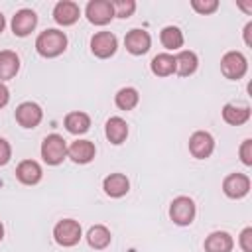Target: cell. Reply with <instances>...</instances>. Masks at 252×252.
<instances>
[{"instance_id": "484cf974", "label": "cell", "mask_w": 252, "mask_h": 252, "mask_svg": "<svg viewBox=\"0 0 252 252\" xmlns=\"http://www.w3.org/2000/svg\"><path fill=\"white\" fill-rule=\"evenodd\" d=\"M114 102H116V106H118L120 110H132V108L140 102V94H138V91H136L134 87H122V89L116 93Z\"/></svg>"}, {"instance_id": "8fae6325", "label": "cell", "mask_w": 252, "mask_h": 252, "mask_svg": "<svg viewBox=\"0 0 252 252\" xmlns=\"http://www.w3.org/2000/svg\"><path fill=\"white\" fill-rule=\"evenodd\" d=\"M222 191L230 199H242L250 191V179L244 173H230L222 181Z\"/></svg>"}, {"instance_id": "d6986e66", "label": "cell", "mask_w": 252, "mask_h": 252, "mask_svg": "<svg viewBox=\"0 0 252 252\" xmlns=\"http://www.w3.org/2000/svg\"><path fill=\"white\" fill-rule=\"evenodd\" d=\"M173 59H175V73L179 77H189V75H193L197 71L199 59H197V55L193 51L183 49L177 55H173Z\"/></svg>"}, {"instance_id": "8992f818", "label": "cell", "mask_w": 252, "mask_h": 252, "mask_svg": "<svg viewBox=\"0 0 252 252\" xmlns=\"http://www.w3.org/2000/svg\"><path fill=\"white\" fill-rule=\"evenodd\" d=\"M116 47H118V39L112 32H96L91 37V51L98 59H106V57L114 55Z\"/></svg>"}, {"instance_id": "5b68a950", "label": "cell", "mask_w": 252, "mask_h": 252, "mask_svg": "<svg viewBox=\"0 0 252 252\" xmlns=\"http://www.w3.org/2000/svg\"><path fill=\"white\" fill-rule=\"evenodd\" d=\"M248 71V61L240 51H228L222 55L220 59V73L230 79V81H238L246 75Z\"/></svg>"}, {"instance_id": "7402d4cb", "label": "cell", "mask_w": 252, "mask_h": 252, "mask_svg": "<svg viewBox=\"0 0 252 252\" xmlns=\"http://www.w3.org/2000/svg\"><path fill=\"white\" fill-rule=\"evenodd\" d=\"M65 128L71 134H85L91 128V116L87 112H81V110L69 112L65 116Z\"/></svg>"}, {"instance_id": "836d02e7", "label": "cell", "mask_w": 252, "mask_h": 252, "mask_svg": "<svg viewBox=\"0 0 252 252\" xmlns=\"http://www.w3.org/2000/svg\"><path fill=\"white\" fill-rule=\"evenodd\" d=\"M238 6H240V8L244 10V12H248V14L252 12V6H250V4H240V2H238Z\"/></svg>"}, {"instance_id": "4fadbf2b", "label": "cell", "mask_w": 252, "mask_h": 252, "mask_svg": "<svg viewBox=\"0 0 252 252\" xmlns=\"http://www.w3.org/2000/svg\"><path fill=\"white\" fill-rule=\"evenodd\" d=\"M79 16H81V8L71 0H61L53 8V20L59 26H73L79 20Z\"/></svg>"}, {"instance_id": "7a4b0ae2", "label": "cell", "mask_w": 252, "mask_h": 252, "mask_svg": "<svg viewBox=\"0 0 252 252\" xmlns=\"http://www.w3.org/2000/svg\"><path fill=\"white\" fill-rule=\"evenodd\" d=\"M41 158L47 165H59L67 158V144L63 136L59 134H49L41 142Z\"/></svg>"}, {"instance_id": "cb8c5ba5", "label": "cell", "mask_w": 252, "mask_h": 252, "mask_svg": "<svg viewBox=\"0 0 252 252\" xmlns=\"http://www.w3.org/2000/svg\"><path fill=\"white\" fill-rule=\"evenodd\" d=\"M150 69H152V73L158 75V77H169V75L175 73V59H173V55H169V53H158V55L152 59Z\"/></svg>"}, {"instance_id": "d6a6232c", "label": "cell", "mask_w": 252, "mask_h": 252, "mask_svg": "<svg viewBox=\"0 0 252 252\" xmlns=\"http://www.w3.org/2000/svg\"><path fill=\"white\" fill-rule=\"evenodd\" d=\"M250 32H252V22H248V24H246V28H244V43H246V45H252Z\"/></svg>"}, {"instance_id": "44dd1931", "label": "cell", "mask_w": 252, "mask_h": 252, "mask_svg": "<svg viewBox=\"0 0 252 252\" xmlns=\"http://www.w3.org/2000/svg\"><path fill=\"white\" fill-rule=\"evenodd\" d=\"M18 71H20V57L10 49L0 51V83L14 79Z\"/></svg>"}, {"instance_id": "f1b7e54d", "label": "cell", "mask_w": 252, "mask_h": 252, "mask_svg": "<svg viewBox=\"0 0 252 252\" xmlns=\"http://www.w3.org/2000/svg\"><path fill=\"white\" fill-rule=\"evenodd\" d=\"M240 159L244 165H252V140H244L240 146Z\"/></svg>"}, {"instance_id": "ac0fdd59", "label": "cell", "mask_w": 252, "mask_h": 252, "mask_svg": "<svg viewBox=\"0 0 252 252\" xmlns=\"http://www.w3.org/2000/svg\"><path fill=\"white\" fill-rule=\"evenodd\" d=\"M104 134H106V138H108L110 144H114V146L122 144L128 138V124H126V120L120 118V116L108 118L106 120V126H104Z\"/></svg>"}, {"instance_id": "6da1fadb", "label": "cell", "mask_w": 252, "mask_h": 252, "mask_svg": "<svg viewBox=\"0 0 252 252\" xmlns=\"http://www.w3.org/2000/svg\"><path fill=\"white\" fill-rule=\"evenodd\" d=\"M67 49V35L61 30H45L35 39V51L41 57H57Z\"/></svg>"}, {"instance_id": "3957f363", "label": "cell", "mask_w": 252, "mask_h": 252, "mask_svg": "<svg viewBox=\"0 0 252 252\" xmlns=\"http://www.w3.org/2000/svg\"><path fill=\"white\" fill-rule=\"evenodd\" d=\"M195 213H197V211H195L193 199H191V197H185V195L175 197V199L171 201V205H169V219H171L175 224H179V226L191 224L193 219H195Z\"/></svg>"}, {"instance_id": "2e32d148", "label": "cell", "mask_w": 252, "mask_h": 252, "mask_svg": "<svg viewBox=\"0 0 252 252\" xmlns=\"http://www.w3.org/2000/svg\"><path fill=\"white\" fill-rule=\"evenodd\" d=\"M102 189H104V193H106L108 197L118 199V197H124V195L128 193L130 181H128V177H126L124 173H110V175L104 177Z\"/></svg>"}, {"instance_id": "5bb4252c", "label": "cell", "mask_w": 252, "mask_h": 252, "mask_svg": "<svg viewBox=\"0 0 252 252\" xmlns=\"http://www.w3.org/2000/svg\"><path fill=\"white\" fill-rule=\"evenodd\" d=\"M96 156V148L91 140H75L67 148V158H71L75 163H89Z\"/></svg>"}, {"instance_id": "d590c367", "label": "cell", "mask_w": 252, "mask_h": 252, "mask_svg": "<svg viewBox=\"0 0 252 252\" xmlns=\"http://www.w3.org/2000/svg\"><path fill=\"white\" fill-rule=\"evenodd\" d=\"M2 238H4V224L0 222V240H2Z\"/></svg>"}, {"instance_id": "9a60e30c", "label": "cell", "mask_w": 252, "mask_h": 252, "mask_svg": "<svg viewBox=\"0 0 252 252\" xmlns=\"http://www.w3.org/2000/svg\"><path fill=\"white\" fill-rule=\"evenodd\" d=\"M41 175H43L41 165L35 159H24L16 167V177L24 185H35V183H39Z\"/></svg>"}, {"instance_id": "277c9868", "label": "cell", "mask_w": 252, "mask_h": 252, "mask_svg": "<svg viewBox=\"0 0 252 252\" xmlns=\"http://www.w3.org/2000/svg\"><path fill=\"white\" fill-rule=\"evenodd\" d=\"M81 234H83V232H81V224H79L75 219H63V220H59V222L55 224V228H53V238H55V242H57L59 246H65V248L79 244Z\"/></svg>"}, {"instance_id": "83f0119b", "label": "cell", "mask_w": 252, "mask_h": 252, "mask_svg": "<svg viewBox=\"0 0 252 252\" xmlns=\"http://www.w3.org/2000/svg\"><path fill=\"white\" fill-rule=\"evenodd\" d=\"M191 6H193L195 12L207 16V14L217 12V8H219V0H193Z\"/></svg>"}, {"instance_id": "e575fe53", "label": "cell", "mask_w": 252, "mask_h": 252, "mask_svg": "<svg viewBox=\"0 0 252 252\" xmlns=\"http://www.w3.org/2000/svg\"><path fill=\"white\" fill-rule=\"evenodd\" d=\"M4 26H6V20H4V16H2V12H0V33H2V30H4Z\"/></svg>"}, {"instance_id": "ba28073f", "label": "cell", "mask_w": 252, "mask_h": 252, "mask_svg": "<svg viewBox=\"0 0 252 252\" xmlns=\"http://www.w3.org/2000/svg\"><path fill=\"white\" fill-rule=\"evenodd\" d=\"M213 150H215V140H213V136L209 132L197 130V132L191 134V138H189V152H191L193 158L205 159V158H209L213 154Z\"/></svg>"}, {"instance_id": "1f68e13d", "label": "cell", "mask_w": 252, "mask_h": 252, "mask_svg": "<svg viewBox=\"0 0 252 252\" xmlns=\"http://www.w3.org/2000/svg\"><path fill=\"white\" fill-rule=\"evenodd\" d=\"M8 100H10V91H8V87L4 83H0V108L6 106Z\"/></svg>"}, {"instance_id": "30bf717a", "label": "cell", "mask_w": 252, "mask_h": 252, "mask_svg": "<svg viewBox=\"0 0 252 252\" xmlns=\"http://www.w3.org/2000/svg\"><path fill=\"white\" fill-rule=\"evenodd\" d=\"M43 118V110L39 104L28 100V102H22L18 108H16V122L22 126V128H35Z\"/></svg>"}, {"instance_id": "7c38bea8", "label": "cell", "mask_w": 252, "mask_h": 252, "mask_svg": "<svg viewBox=\"0 0 252 252\" xmlns=\"http://www.w3.org/2000/svg\"><path fill=\"white\" fill-rule=\"evenodd\" d=\"M124 45H126V49H128L132 55H144V53H148V49L152 47V37H150V33H148L146 30L136 28V30H130V32L126 33Z\"/></svg>"}, {"instance_id": "e0dca14e", "label": "cell", "mask_w": 252, "mask_h": 252, "mask_svg": "<svg viewBox=\"0 0 252 252\" xmlns=\"http://www.w3.org/2000/svg\"><path fill=\"white\" fill-rule=\"evenodd\" d=\"M234 240L224 230H215L205 238V252H232Z\"/></svg>"}, {"instance_id": "52a82bcc", "label": "cell", "mask_w": 252, "mask_h": 252, "mask_svg": "<svg viewBox=\"0 0 252 252\" xmlns=\"http://www.w3.org/2000/svg\"><path fill=\"white\" fill-rule=\"evenodd\" d=\"M87 18L94 26H106L114 18V8L110 0H91L85 10Z\"/></svg>"}, {"instance_id": "f546056e", "label": "cell", "mask_w": 252, "mask_h": 252, "mask_svg": "<svg viewBox=\"0 0 252 252\" xmlns=\"http://www.w3.org/2000/svg\"><path fill=\"white\" fill-rule=\"evenodd\" d=\"M238 242H240V248H242L244 252H252V228H250V226H246V228L240 232Z\"/></svg>"}, {"instance_id": "4dcf8cb0", "label": "cell", "mask_w": 252, "mask_h": 252, "mask_svg": "<svg viewBox=\"0 0 252 252\" xmlns=\"http://www.w3.org/2000/svg\"><path fill=\"white\" fill-rule=\"evenodd\" d=\"M10 158H12V146L8 140L0 138V165H6L10 161Z\"/></svg>"}, {"instance_id": "603a6c76", "label": "cell", "mask_w": 252, "mask_h": 252, "mask_svg": "<svg viewBox=\"0 0 252 252\" xmlns=\"http://www.w3.org/2000/svg\"><path fill=\"white\" fill-rule=\"evenodd\" d=\"M110 240H112L110 230H108L104 224H94V226H91L89 232H87V242H89V246L94 248V250L106 248V246L110 244Z\"/></svg>"}, {"instance_id": "d4e9b609", "label": "cell", "mask_w": 252, "mask_h": 252, "mask_svg": "<svg viewBox=\"0 0 252 252\" xmlns=\"http://www.w3.org/2000/svg\"><path fill=\"white\" fill-rule=\"evenodd\" d=\"M159 41L165 49L169 51H175L183 45V32L177 28V26H165L159 33Z\"/></svg>"}, {"instance_id": "9c48e42d", "label": "cell", "mask_w": 252, "mask_h": 252, "mask_svg": "<svg viewBox=\"0 0 252 252\" xmlns=\"http://www.w3.org/2000/svg\"><path fill=\"white\" fill-rule=\"evenodd\" d=\"M35 26H37V14H35L33 10H30V8L18 10V12L14 14V18H12V32H14V35H18V37L30 35V33L35 30Z\"/></svg>"}, {"instance_id": "4316f807", "label": "cell", "mask_w": 252, "mask_h": 252, "mask_svg": "<svg viewBox=\"0 0 252 252\" xmlns=\"http://www.w3.org/2000/svg\"><path fill=\"white\" fill-rule=\"evenodd\" d=\"M114 8V16L116 18H130L136 10V2L134 0H114L112 2Z\"/></svg>"}, {"instance_id": "ffe728a7", "label": "cell", "mask_w": 252, "mask_h": 252, "mask_svg": "<svg viewBox=\"0 0 252 252\" xmlns=\"http://www.w3.org/2000/svg\"><path fill=\"white\" fill-rule=\"evenodd\" d=\"M248 118H250V106H246V104L240 106V104L228 102V104L222 106V120H224L226 124L240 126V124L248 122Z\"/></svg>"}]
</instances>
